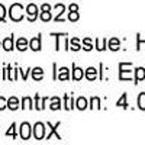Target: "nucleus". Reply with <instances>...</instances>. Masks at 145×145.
I'll use <instances>...</instances> for the list:
<instances>
[{"mask_svg": "<svg viewBox=\"0 0 145 145\" xmlns=\"http://www.w3.org/2000/svg\"><path fill=\"white\" fill-rule=\"evenodd\" d=\"M9 16L13 22H20L23 19V6L20 3H13L9 9Z\"/></svg>", "mask_w": 145, "mask_h": 145, "instance_id": "f257e3e1", "label": "nucleus"}, {"mask_svg": "<svg viewBox=\"0 0 145 145\" xmlns=\"http://www.w3.org/2000/svg\"><path fill=\"white\" fill-rule=\"evenodd\" d=\"M32 134H33L35 139H38V141L44 139L45 138V125L42 122H36L32 128Z\"/></svg>", "mask_w": 145, "mask_h": 145, "instance_id": "f03ea898", "label": "nucleus"}, {"mask_svg": "<svg viewBox=\"0 0 145 145\" xmlns=\"http://www.w3.org/2000/svg\"><path fill=\"white\" fill-rule=\"evenodd\" d=\"M129 65H132L131 63H120L119 64V80H129L132 77L131 70H126Z\"/></svg>", "mask_w": 145, "mask_h": 145, "instance_id": "7ed1b4c3", "label": "nucleus"}, {"mask_svg": "<svg viewBox=\"0 0 145 145\" xmlns=\"http://www.w3.org/2000/svg\"><path fill=\"white\" fill-rule=\"evenodd\" d=\"M26 15H28V20L29 22H35L36 18H38V6L31 3L26 6Z\"/></svg>", "mask_w": 145, "mask_h": 145, "instance_id": "20e7f679", "label": "nucleus"}, {"mask_svg": "<svg viewBox=\"0 0 145 145\" xmlns=\"http://www.w3.org/2000/svg\"><path fill=\"white\" fill-rule=\"evenodd\" d=\"M59 125H61V122H57L55 125H52V123L48 122V123H46V126L50 128V134L45 135V138H46V139H51V137H52V135H55V138H57V139L61 141V135H59L58 132H57V129H58V126H59Z\"/></svg>", "mask_w": 145, "mask_h": 145, "instance_id": "39448f33", "label": "nucleus"}, {"mask_svg": "<svg viewBox=\"0 0 145 145\" xmlns=\"http://www.w3.org/2000/svg\"><path fill=\"white\" fill-rule=\"evenodd\" d=\"M20 138L22 139H29V137H31V131H32V128H31V125L28 123V122H23L22 125H20Z\"/></svg>", "mask_w": 145, "mask_h": 145, "instance_id": "423d86ee", "label": "nucleus"}, {"mask_svg": "<svg viewBox=\"0 0 145 145\" xmlns=\"http://www.w3.org/2000/svg\"><path fill=\"white\" fill-rule=\"evenodd\" d=\"M13 39H15V36H13V35H12V36H7V38H5V39H3L2 46H3V50H5V51H12V50L15 48Z\"/></svg>", "mask_w": 145, "mask_h": 145, "instance_id": "0eeeda50", "label": "nucleus"}, {"mask_svg": "<svg viewBox=\"0 0 145 145\" xmlns=\"http://www.w3.org/2000/svg\"><path fill=\"white\" fill-rule=\"evenodd\" d=\"M29 48L32 51H41V35H38V36H35V38H32L31 41H29Z\"/></svg>", "mask_w": 145, "mask_h": 145, "instance_id": "6e6552de", "label": "nucleus"}, {"mask_svg": "<svg viewBox=\"0 0 145 145\" xmlns=\"http://www.w3.org/2000/svg\"><path fill=\"white\" fill-rule=\"evenodd\" d=\"M84 77V71H83V68H80V67H77L76 64H72V78L74 80H81Z\"/></svg>", "mask_w": 145, "mask_h": 145, "instance_id": "1a4fd4ad", "label": "nucleus"}, {"mask_svg": "<svg viewBox=\"0 0 145 145\" xmlns=\"http://www.w3.org/2000/svg\"><path fill=\"white\" fill-rule=\"evenodd\" d=\"M45 103H46V97H39V94H35V109L36 110H42L45 107Z\"/></svg>", "mask_w": 145, "mask_h": 145, "instance_id": "9d476101", "label": "nucleus"}, {"mask_svg": "<svg viewBox=\"0 0 145 145\" xmlns=\"http://www.w3.org/2000/svg\"><path fill=\"white\" fill-rule=\"evenodd\" d=\"M57 78L58 80H61V81H65L70 78V70L67 67H63V68H59V72L57 74Z\"/></svg>", "mask_w": 145, "mask_h": 145, "instance_id": "9b49d317", "label": "nucleus"}, {"mask_svg": "<svg viewBox=\"0 0 145 145\" xmlns=\"http://www.w3.org/2000/svg\"><path fill=\"white\" fill-rule=\"evenodd\" d=\"M42 77H44V70H42L41 67H35V68H32V78H33L35 81L42 80Z\"/></svg>", "mask_w": 145, "mask_h": 145, "instance_id": "f8f14e48", "label": "nucleus"}, {"mask_svg": "<svg viewBox=\"0 0 145 145\" xmlns=\"http://www.w3.org/2000/svg\"><path fill=\"white\" fill-rule=\"evenodd\" d=\"M72 107H74V99H72V96L65 94L64 96V109L65 110H71Z\"/></svg>", "mask_w": 145, "mask_h": 145, "instance_id": "ddd939ff", "label": "nucleus"}, {"mask_svg": "<svg viewBox=\"0 0 145 145\" xmlns=\"http://www.w3.org/2000/svg\"><path fill=\"white\" fill-rule=\"evenodd\" d=\"M7 107L10 109V110H16V109H19V100H18V97H15V96L9 97L7 99Z\"/></svg>", "mask_w": 145, "mask_h": 145, "instance_id": "4468645a", "label": "nucleus"}, {"mask_svg": "<svg viewBox=\"0 0 145 145\" xmlns=\"http://www.w3.org/2000/svg\"><path fill=\"white\" fill-rule=\"evenodd\" d=\"M28 46H29V42H28L26 38H19L16 41V48H18L19 51H26Z\"/></svg>", "mask_w": 145, "mask_h": 145, "instance_id": "2eb2a0df", "label": "nucleus"}, {"mask_svg": "<svg viewBox=\"0 0 145 145\" xmlns=\"http://www.w3.org/2000/svg\"><path fill=\"white\" fill-rule=\"evenodd\" d=\"M144 78H145V68H142V67L135 68V83H139Z\"/></svg>", "mask_w": 145, "mask_h": 145, "instance_id": "dca6fc26", "label": "nucleus"}, {"mask_svg": "<svg viewBox=\"0 0 145 145\" xmlns=\"http://www.w3.org/2000/svg\"><path fill=\"white\" fill-rule=\"evenodd\" d=\"M86 78L87 80H94L96 77H97V70H96L94 67H89L87 70H86Z\"/></svg>", "mask_w": 145, "mask_h": 145, "instance_id": "f3484780", "label": "nucleus"}, {"mask_svg": "<svg viewBox=\"0 0 145 145\" xmlns=\"http://www.w3.org/2000/svg\"><path fill=\"white\" fill-rule=\"evenodd\" d=\"M87 100H86V97H78L77 100H76V107L78 109V110H84V109H87Z\"/></svg>", "mask_w": 145, "mask_h": 145, "instance_id": "a211bd4d", "label": "nucleus"}, {"mask_svg": "<svg viewBox=\"0 0 145 145\" xmlns=\"http://www.w3.org/2000/svg\"><path fill=\"white\" fill-rule=\"evenodd\" d=\"M119 48H120V41L118 38H112L109 41V50L110 51H118Z\"/></svg>", "mask_w": 145, "mask_h": 145, "instance_id": "6ab92c4d", "label": "nucleus"}, {"mask_svg": "<svg viewBox=\"0 0 145 145\" xmlns=\"http://www.w3.org/2000/svg\"><path fill=\"white\" fill-rule=\"evenodd\" d=\"M50 107H51V110H58V109H61V99L57 97V96H55V97H52Z\"/></svg>", "mask_w": 145, "mask_h": 145, "instance_id": "aec40b11", "label": "nucleus"}, {"mask_svg": "<svg viewBox=\"0 0 145 145\" xmlns=\"http://www.w3.org/2000/svg\"><path fill=\"white\" fill-rule=\"evenodd\" d=\"M126 97H128V94H126V93H123L122 96H120V99L116 102V106H118V107L128 109V102H126Z\"/></svg>", "mask_w": 145, "mask_h": 145, "instance_id": "412c9836", "label": "nucleus"}, {"mask_svg": "<svg viewBox=\"0 0 145 145\" xmlns=\"http://www.w3.org/2000/svg\"><path fill=\"white\" fill-rule=\"evenodd\" d=\"M22 109H33V103H32V99L31 97H23L22 99Z\"/></svg>", "mask_w": 145, "mask_h": 145, "instance_id": "4be33fe9", "label": "nucleus"}, {"mask_svg": "<svg viewBox=\"0 0 145 145\" xmlns=\"http://www.w3.org/2000/svg\"><path fill=\"white\" fill-rule=\"evenodd\" d=\"M70 50H72V51H78V50H81L83 46H80V42H78V39L77 38H72L71 41H70Z\"/></svg>", "mask_w": 145, "mask_h": 145, "instance_id": "5701e85b", "label": "nucleus"}, {"mask_svg": "<svg viewBox=\"0 0 145 145\" xmlns=\"http://www.w3.org/2000/svg\"><path fill=\"white\" fill-rule=\"evenodd\" d=\"M106 46H107V41L106 39H96V48H97L99 51H105L106 50Z\"/></svg>", "mask_w": 145, "mask_h": 145, "instance_id": "b1692460", "label": "nucleus"}, {"mask_svg": "<svg viewBox=\"0 0 145 145\" xmlns=\"http://www.w3.org/2000/svg\"><path fill=\"white\" fill-rule=\"evenodd\" d=\"M41 20L42 22H50L52 19V15H51V10H48V12H41V15H39Z\"/></svg>", "mask_w": 145, "mask_h": 145, "instance_id": "393cba45", "label": "nucleus"}, {"mask_svg": "<svg viewBox=\"0 0 145 145\" xmlns=\"http://www.w3.org/2000/svg\"><path fill=\"white\" fill-rule=\"evenodd\" d=\"M138 107L141 110H145V93L144 91L138 96Z\"/></svg>", "mask_w": 145, "mask_h": 145, "instance_id": "a878e982", "label": "nucleus"}, {"mask_svg": "<svg viewBox=\"0 0 145 145\" xmlns=\"http://www.w3.org/2000/svg\"><path fill=\"white\" fill-rule=\"evenodd\" d=\"M6 137H12V138H16V123H12L10 125V128H9V131L6 132Z\"/></svg>", "mask_w": 145, "mask_h": 145, "instance_id": "bb28decb", "label": "nucleus"}, {"mask_svg": "<svg viewBox=\"0 0 145 145\" xmlns=\"http://www.w3.org/2000/svg\"><path fill=\"white\" fill-rule=\"evenodd\" d=\"M83 48L86 51H91L93 50V44H91V39L90 38H86V39L83 41Z\"/></svg>", "mask_w": 145, "mask_h": 145, "instance_id": "cd10ccee", "label": "nucleus"}, {"mask_svg": "<svg viewBox=\"0 0 145 145\" xmlns=\"http://www.w3.org/2000/svg\"><path fill=\"white\" fill-rule=\"evenodd\" d=\"M90 107H91V109H94V107L100 109V107H102V106H100V99H99V97H91V100H90Z\"/></svg>", "mask_w": 145, "mask_h": 145, "instance_id": "c85d7f7f", "label": "nucleus"}, {"mask_svg": "<svg viewBox=\"0 0 145 145\" xmlns=\"http://www.w3.org/2000/svg\"><path fill=\"white\" fill-rule=\"evenodd\" d=\"M78 18H80L78 12H71V10H70V13H68V19H70L71 22H77V20H78Z\"/></svg>", "mask_w": 145, "mask_h": 145, "instance_id": "c756f323", "label": "nucleus"}, {"mask_svg": "<svg viewBox=\"0 0 145 145\" xmlns=\"http://www.w3.org/2000/svg\"><path fill=\"white\" fill-rule=\"evenodd\" d=\"M6 18V7L3 5H0V22H3Z\"/></svg>", "mask_w": 145, "mask_h": 145, "instance_id": "7c9ffc66", "label": "nucleus"}, {"mask_svg": "<svg viewBox=\"0 0 145 145\" xmlns=\"http://www.w3.org/2000/svg\"><path fill=\"white\" fill-rule=\"evenodd\" d=\"M65 33H52V36H55L57 38V42H55V50L58 51L59 50V36H64Z\"/></svg>", "mask_w": 145, "mask_h": 145, "instance_id": "2f4dec72", "label": "nucleus"}, {"mask_svg": "<svg viewBox=\"0 0 145 145\" xmlns=\"http://www.w3.org/2000/svg\"><path fill=\"white\" fill-rule=\"evenodd\" d=\"M6 107H7V100L0 96V110H5Z\"/></svg>", "mask_w": 145, "mask_h": 145, "instance_id": "473e14b6", "label": "nucleus"}, {"mask_svg": "<svg viewBox=\"0 0 145 145\" xmlns=\"http://www.w3.org/2000/svg\"><path fill=\"white\" fill-rule=\"evenodd\" d=\"M48 10H51V6L48 5V3H44L41 6V12H48Z\"/></svg>", "mask_w": 145, "mask_h": 145, "instance_id": "72a5a7b5", "label": "nucleus"}, {"mask_svg": "<svg viewBox=\"0 0 145 145\" xmlns=\"http://www.w3.org/2000/svg\"><path fill=\"white\" fill-rule=\"evenodd\" d=\"M70 10L71 12H78V6L76 3H72V5H70Z\"/></svg>", "mask_w": 145, "mask_h": 145, "instance_id": "f704fd0d", "label": "nucleus"}, {"mask_svg": "<svg viewBox=\"0 0 145 145\" xmlns=\"http://www.w3.org/2000/svg\"><path fill=\"white\" fill-rule=\"evenodd\" d=\"M19 71H20V74H22V78H23V80H26V78H28V70H26V71L19 70Z\"/></svg>", "mask_w": 145, "mask_h": 145, "instance_id": "c9c22d12", "label": "nucleus"}]
</instances>
